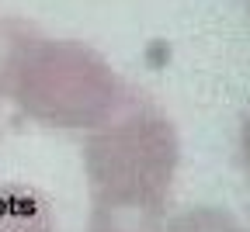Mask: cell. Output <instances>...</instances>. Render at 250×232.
Masks as SVG:
<instances>
[{
  "instance_id": "cell-5",
  "label": "cell",
  "mask_w": 250,
  "mask_h": 232,
  "mask_svg": "<svg viewBox=\"0 0 250 232\" xmlns=\"http://www.w3.org/2000/svg\"><path fill=\"white\" fill-rule=\"evenodd\" d=\"M240 163H243V170L250 177V118L243 121V132H240Z\"/></svg>"
},
{
  "instance_id": "cell-4",
  "label": "cell",
  "mask_w": 250,
  "mask_h": 232,
  "mask_svg": "<svg viewBox=\"0 0 250 232\" xmlns=\"http://www.w3.org/2000/svg\"><path fill=\"white\" fill-rule=\"evenodd\" d=\"M164 232H247L240 218L219 205H195L167 218Z\"/></svg>"
},
{
  "instance_id": "cell-6",
  "label": "cell",
  "mask_w": 250,
  "mask_h": 232,
  "mask_svg": "<svg viewBox=\"0 0 250 232\" xmlns=\"http://www.w3.org/2000/svg\"><path fill=\"white\" fill-rule=\"evenodd\" d=\"M0 142H4V111H0Z\"/></svg>"
},
{
  "instance_id": "cell-3",
  "label": "cell",
  "mask_w": 250,
  "mask_h": 232,
  "mask_svg": "<svg viewBox=\"0 0 250 232\" xmlns=\"http://www.w3.org/2000/svg\"><path fill=\"white\" fill-rule=\"evenodd\" d=\"M0 232H56L45 194L24 184H0Z\"/></svg>"
},
{
  "instance_id": "cell-2",
  "label": "cell",
  "mask_w": 250,
  "mask_h": 232,
  "mask_svg": "<svg viewBox=\"0 0 250 232\" xmlns=\"http://www.w3.org/2000/svg\"><path fill=\"white\" fill-rule=\"evenodd\" d=\"M0 101L42 128L94 132L129 104V90L118 70L87 42L35 31L0 87Z\"/></svg>"
},
{
  "instance_id": "cell-1",
  "label": "cell",
  "mask_w": 250,
  "mask_h": 232,
  "mask_svg": "<svg viewBox=\"0 0 250 232\" xmlns=\"http://www.w3.org/2000/svg\"><path fill=\"white\" fill-rule=\"evenodd\" d=\"M181 167V139L156 108H129L87 132V232H164Z\"/></svg>"
}]
</instances>
